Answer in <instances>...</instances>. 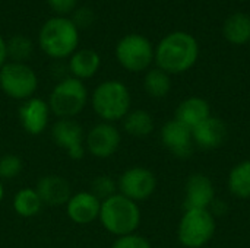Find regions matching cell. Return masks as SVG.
I'll list each match as a JSON object with an SVG mask.
<instances>
[{"label": "cell", "instance_id": "2", "mask_svg": "<svg viewBox=\"0 0 250 248\" xmlns=\"http://www.w3.org/2000/svg\"><path fill=\"white\" fill-rule=\"evenodd\" d=\"M38 44L48 57L56 60L67 58L78 50L79 29L73 20L66 16L50 18L42 23L38 32Z\"/></svg>", "mask_w": 250, "mask_h": 248}, {"label": "cell", "instance_id": "29", "mask_svg": "<svg viewBox=\"0 0 250 248\" xmlns=\"http://www.w3.org/2000/svg\"><path fill=\"white\" fill-rule=\"evenodd\" d=\"M73 23L78 26V29L81 28H88L94 23V12L88 7H81L75 12L73 15Z\"/></svg>", "mask_w": 250, "mask_h": 248}, {"label": "cell", "instance_id": "22", "mask_svg": "<svg viewBox=\"0 0 250 248\" xmlns=\"http://www.w3.org/2000/svg\"><path fill=\"white\" fill-rule=\"evenodd\" d=\"M154 118L145 110H133L129 111L123 118V129L127 134L135 137H145L154 132Z\"/></svg>", "mask_w": 250, "mask_h": 248}, {"label": "cell", "instance_id": "24", "mask_svg": "<svg viewBox=\"0 0 250 248\" xmlns=\"http://www.w3.org/2000/svg\"><path fill=\"white\" fill-rule=\"evenodd\" d=\"M144 88L151 98H166L171 91V77L158 67L149 69L144 77Z\"/></svg>", "mask_w": 250, "mask_h": 248}, {"label": "cell", "instance_id": "30", "mask_svg": "<svg viewBox=\"0 0 250 248\" xmlns=\"http://www.w3.org/2000/svg\"><path fill=\"white\" fill-rule=\"evenodd\" d=\"M47 3L56 13H59V16H63L75 10L78 0H47Z\"/></svg>", "mask_w": 250, "mask_h": 248}, {"label": "cell", "instance_id": "20", "mask_svg": "<svg viewBox=\"0 0 250 248\" xmlns=\"http://www.w3.org/2000/svg\"><path fill=\"white\" fill-rule=\"evenodd\" d=\"M224 38L233 45H245L250 42V16L237 12L230 15L223 25Z\"/></svg>", "mask_w": 250, "mask_h": 248}, {"label": "cell", "instance_id": "4", "mask_svg": "<svg viewBox=\"0 0 250 248\" xmlns=\"http://www.w3.org/2000/svg\"><path fill=\"white\" fill-rule=\"evenodd\" d=\"M91 104L94 113L105 123L123 120L130 111L132 96L129 88L120 80L101 82L92 92Z\"/></svg>", "mask_w": 250, "mask_h": 248}, {"label": "cell", "instance_id": "19", "mask_svg": "<svg viewBox=\"0 0 250 248\" xmlns=\"http://www.w3.org/2000/svg\"><path fill=\"white\" fill-rule=\"evenodd\" d=\"M101 66L100 54L95 50L91 48H81L76 50L69 60V70L72 73V77H76L79 80L91 79L97 75Z\"/></svg>", "mask_w": 250, "mask_h": 248}, {"label": "cell", "instance_id": "28", "mask_svg": "<svg viewBox=\"0 0 250 248\" xmlns=\"http://www.w3.org/2000/svg\"><path fill=\"white\" fill-rule=\"evenodd\" d=\"M111 248H152L149 241L138 234H129L123 237H117Z\"/></svg>", "mask_w": 250, "mask_h": 248}, {"label": "cell", "instance_id": "12", "mask_svg": "<svg viewBox=\"0 0 250 248\" xmlns=\"http://www.w3.org/2000/svg\"><path fill=\"white\" fill-rule=\"evenodd\" d=\"M50 107L48 102H45L41 98L32 96L22 102L19 107L18 115L22 129L32 136H38L44 133V130L48 126L50 120Z\"/></svg>", "mask_w": 250, "mask_h": 248}, {"label": "cell", "instance_id": "5", "mask_svg": "<svg viewBox=\"0 0 250 248\" xmlns=\"http://www.w3.org/2000/svg\"><path fill=\"white\" fill-rule=\"evenodd\" d=\"M88 102V89L76 77L62 79L51 91L48 98L50 111L59 118H73Z\"/></svg>", "mask_w": 250, "mask_h": 248}, {"label": "cell", "instance_id": "17", "mask_svg": "<svg viewBox=\"0 0 250 248\" xmlns=\"http://www.w3.org/2000/svg\"><path fill=\"white\" fill-rule=\"evenodd\" d=\"M227 134L229 132L226 123L212 115L192 129L193 143L202 149H215L221 146L226 142Z\"/></svg>", "mask_w": 250, "mask_h": 248}, {"label": "cell", "instance_id": "11", "mask_svg": "<svg viewBox=\"0 0 250 248\" xmlns=\"http://www.w3.org/2000/svg\"><path fill=\"white\" fill-rule=\"evenodd\" d=\"M122 143V134L113 123L101 121L92 126L85 137L86 151L100 159H107L113 156Z\"/></svg>", "mask_w": 250, "mask_h": 248}, {"label": "cell", "instance_id": "25", "mask_svg": "<svg viewBox=\"0 0 250 248\" xmlns=\"http://www.w3.org/2000/svg\"><path fill=\"white\" fill-rule=\"evenodd\" d=\"M7 58L18 63H25L26 58L32 54L34 44L26 35H15L9 41H6Z\"/></svg>", "mask_w": 250, "mask_h": 248}, {"label": "cell", "instance_id": "3", "mask_svg": "<svg viewBox=\"0 0 250 248\" xmlns=\"http://www.w3.org/2000/svg\"><path fill=\"white\" fill-rule=\"evenodd\" d=\"M104 229L116 237L135 234L141 224V209L136 202L120 193L101 202L100 216Z\"/></svg>", "mask_w": 250, "mask_h": 248}, {"label": "cell", "instance_id": "6", "mask_svg": "<svg viewBox=\"0 0 250 248\" xmlns=\"http://www.w3.org/2000/svg\"><path fill=\"white\" fill-rule=\"evenodd\" d=\"M217 231V222L214 215L208 209H186L179 228L177 238L186 248L205 247Z\"/></svg>", "mask_w": 250, "mask_h": 248}, {"label": "cell", "instance_id": "14", "mask_svg": "<svg viewBox=\"0 0 250 248\" xmlns=\"http://www.w3.org/2000/svg\"><path fill=\"white\" fill-rule=\"evenodd\" d=\"M101 202L91 191H81L72 194L66 203V215L78 225L92 224L100 216Z\"/></svg>", "mask_w": 250, "mask_h": 248}, {"label": "cell", "instance_id": "26", "mask_svg": "<svg viewBox=\"0 0 250 248\" xmlns=\"http://www.w3.org/2000/svg\"><path fill=\"white\" fill-rule=\"evenodd\" d=\"M100 202L114 196L117 193V183L108 177V175H98L92 183H91V190H89Z\"/></svg>", "mask_w": 250, "mask_h": 248}, {"label": "cell", "instance_id": "9", "mask_svg": "<svg viewBox=\"0 0 250 248\" xmlns=\"http://www.w3.org/2000/svg\"><path fill=\"white\" fill-rule=\"evenodd\" d=\"M119 193L133 202L149 199L157 189L155 174L144 167H132L126 170L117 181Z\"/></svg>", "mask_w": 250, "mask_h": 248}, {"label": "cell", "instance_id": "13", "mask_svg": "<svg viewBox=\"0 0 250 248\" xmlns=\"http://www.w3.org/2000/svg\"><path fill=\"white\" fill-rule=\"evenodd\" d=\"M163 145L177 158H188L193 151V136L192 129L182 124L177 120L167 121L160 132Z\"/></svg>", "mask_w": 250, "mask_h": 248}, {"label": "cell", "instance_id": "27", "mask_svg": "<svg viewBox=\"0 0 250 248\" xmlns=\"http://www.w3.org/2000/svg\"><path fill=\"white\" fill-rule=\"evenodd\" d=\"M22 159L15 153H6L0 158V180H12L21 174Z\"/></svg>", "mask_w": 250, "mask_h": 248}, {"label": "cell", "instance_id": "31", "mask_svg": "<svg viewBox=\"0 0 250 248\" xmlns=\"http://www.w3.org/2000/svg\"><path fill=\"white\" fill-rule=\"evenodd\" d=\"M7 60V48H6V41L4 38L0 35V69L6 64Z\"/></svg>", "mask_w": 250, "mask_h": 248}, {"label": "cell", "instance_id": "32", "mask_svg": "<svg viewBox=\"0 0 250 248\" xmlns=\"http://www.w3.org/2000/svg\"><path fill=\"white\" fill-rule=\"evenodd\" d=\"M3 196H4V189H3V183L0 180V202L3 200Z\"/></svg>", "mask_w": 250, "mask_h": 248}, {"label": "cell", "instance_id": "16", "mask_svg": "<svg viewBox=\"0 0 250 248\" xmlns=\"http://www.w3.org/2000/svg\"><path fill=\"white\" fill-rule=\"evenodd\" d=\"M35 190L41 202L50 206H66L72 197V187L69 181L60 175H45L40 178Z\"/></svg>", "mask_w": 250, "mask_h": 248}, {"label": "cell", "instance_id": "10", "mask_svg": "<svg viewBox=\"0 0 250 248\" xmlns=\"http://www.w3.org/2000/svg\"><path fill=\"white\" fill-rule=\"evenodd\" d=\"M51 139L56 146L63 149L69 158L82 159L85 155L83 129L73 118H59L51 127Z\"/></svg>", "mask_w": 250, "mask_h": 248}, {"label": "cell", "instance_id": "7", "mask_svg": "<svg viewBox=\"0 0 250 248\" xmlns=\"http://www.w3.org/2000/svg\"><path fill=\"white\" fill-rule=\"evenodd\" d=\"M0 89L12 99L26 101L38 89V76L26 63L6 61L0 69Z\"/></svg>", "mask_w": 250, "mask_h": 248}, {"label": "cell", "instance_id": "1", "mask_svg": "<svg viewBox=\"0 0 250 248\" xmlns=\"http://www.w3.org/2000/svg\"><path fill=\"white\" fill-rule=\"evenodd\" d=\"M199 57V45L193 35L174 31L166 35L155 48L157 67L168 75H180L190 70Z\"/></svg>", "mask_w": 250, "mask_h": 248}, {"label": "cell", "instance_id": "8", "mask_svg": "<svg viewBox=\"0 0 250 248\" xmlns=\"http://www.w3.org/2000/svg\"><path fill=\"white\" fill-rule=\"evenodd\" d=\"M155 57L151 41L141 34H127L116 45V58L120 66L132 73L146 70Z\"/></svg>", "mask_w": 250, "mask_h": 248}, {"label": "cell", "instance_id": "18", "mask_svg": "<svg viewBox=\"0 0 250 248\" xmlns=\"http://www.w3.org/2000/svg\"><path fill=\"white\" fill-rule=\"evenodd\" d=\"M208 117H211V107L208 101L201 96H189L183 99L177 105L174 114V120L180 121L189 129H195Z\"/></svg>", "mask_w": 250, "mask_h": 248}, {"label": "cell", "instance_id": "21", "mask_svg": "<svg viewBox=\"0 0 250 248\" xmlns=\"http://www.w3.org/2000/svg\"><path fill=\"white\" fill-rule=\"evenodd\" d=\"M227 186L234 197L242 200L250 199V159L242 161L231 168Z\"/></svg>", "mask_w": 250, "mask_h": 248}, {"label": "cell", "instance_id": "15", "mask_svg": "<svg viewBox=\"0 0 250 248\" xmlns=\"http://www.w3.org/2000/svg\"><path fill=\"white\" fill-rule=\"evenodd\" d=\"M215 200L212 181L205 174H193L186 181V209H209Z\"/></svg>", "mask_w": 250, "mask_h": 248}, {"label": "cell", "instance_id": "23", "mask_svg": "<svg viewBox=\"0 0 250 248\" xmlns=\"http://www.w3.org/2000/svg\"><path fill=\"white\" fill-rule=\"evenodd\" d=\"M42 202L35 189H21L13 197V210L22 218H32L40 213Z\"/></svg>", "mask_w": 250, "mask_h": 248}]
</instances>
